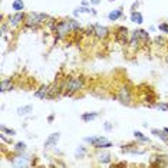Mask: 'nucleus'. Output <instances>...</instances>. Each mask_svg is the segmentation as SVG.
Listing matches in <instances>:
<instances>
[{"label":"nucleus","instance_id":"nucleus-22","mask_svg":"<svg viewBox=\"0 0 168 168\" xmlns=\"http://www.w3.org/2000/svg\"><path fill=\"white\" fill-rule=\"evenodd\" d=\"M80 13H92V14H96V10H93V9H88V7H85V6L78 7V9L73 10V14H75V16H79Z\"/></svg>","mask_w":168,"mask_h":168},{"label":"nucleus","instance_id":"nucleus-28","mask_svg":"<svg viewBox=\"0 0 168 168\" xmlns=\"http://www.w3.org/2000/svg\"><path fill=\"white\" fill-rule=\"evenodd\" d=\"M14 151H16V152H25L26 151V144L25 142L14 144Z\"/></svg>","mask_w":168,"mask_h":168},{"label":"nucleus","instance_id":"nucleus-1","mask_svg":"<svg viewBox=\"0 0 168 168\" xmlns=\"http://www.w3.org/2000/svg\"><path fill=\"white\" fill-rule=\"evenodd\" d=\"M46 19H49V16H47L46 13H36V12L27 13L23 25H25V27H27V29L38 30L45 22H47Z\"/></svg>","mask_w":168,"mask_h":168},{"label":"nucleus","instance_id":"nucleus-33","mask_svg":"<svg viewBox=\"0 0 168 168\" xmlns=\"http://www.w3.org/2000/svg\"><path fill=\"white\" fill-rule=\"evenodd\" d=\"M104 126H105L106 131H111V129H112V125H111V122H105V125H104Z\"/></svg>","mask_w":168,"mask_h":168},{"label":"nucleus","instance_id":"nucleus-12","mask_svg":"<svg viewBox=\"0 0 168 168\" xmlns=\"http://www.w3.org/2000/svg\"><path fill=\"white\" fill-rule=\"evenodd\" d=\"M49 89H51L49 85H42V86H40L36 92H35V96L39 98V99H46L47 93H49Z\"/></svg>","mask_w":168,"mask_h":168},{"label":"nucleus","instance_id":"nucleus-27","mask_svg":"<svg viewBox=\"0 0 168 168\" xmlns=\"http://www.w3.org/2000/svg\"><path fill=\"white\" fill-rule=\"evenodd\" d=\"M69 22H71V26H72V32H78L80 29L79 22L76 20V19H69Z\"/></svg>","mask_w":168,"mask_h":168},{"label":"nucleus","instance_id":"nucleus-11","mask_svg":"<svg viewBox=\"0 0 168 168\" xmlns=\"http://www.w3.org/2000/svg\"><path fill=\"white\" fill-rule=\"evenodd\" d=\"M122 152H128V154H145V150H139L138 145H124L121 148Z\"/></svg>","mask_w":168,"mask_h":168},{"label":"nucleus","instance_id":"nucleus-29","mask_svg":"<svg viewBox=\"0 0 168 168\" xmlns=\"http://www.w3.org/2000/svg\"><path fill=\"white\" fill-rule=\"evenodd\" d=\"M158 30L164 32V33H168V23H160L158 25Z\"/></svg>","mask_w":168,"mask_h":168},{"label":"nucleus","instance_id":"nucleus-31","mask_svg":"<svg viewBox=\"0 0 168 168\" xmlns=\"http://www.w3.org/2000/svg\"><path fill=\"white\" fill-rule=\"evenodd\" d=\"M9 26H10V25H9V22H7V23H6V22H3V23H2V35H6Z\"/></svg>","mask_w":168,"mask_h":168},{"label":"nucleus","instance_id":"nucleus-21","mask_svg":"<svg viewBox=\"0 0 168 168\" xmlns=\"http://www.w3.org/2000/svg\"><path fill=\"white\" fill-rule=\"evenodd\" d=\"M12 9L14 12H23L25 10V2L23 0H14L12 3Z\"/></svg>","mask_w":168,"mask_h":168},{"label":"nucleus","instance_id":"nucleus-7","mask_svg":"<svg viewBox=\"0 0 168 168\" xmlns=\"http://www.w3.org/2000/svg\"><path fill=\"white\" fill-rule=\"evenodd\" d=\"M109 29L106 27V26H102L99 25V23H95L93 25V36L96 39H99V40H105L108 36H109Z\"/></svg>","mask_w":168,"mask_h":168},{"label":"nucleus","instance_id":"nucleus-26","mask_svg":"<svg viewBox=\"0 0 168 168\" xmlns=\"http://www.w3.org/2000/svg\"><path fill=\"white\" fill-rule=\"evenodd\" d=\"M85 154H86V150H85V147H78L75 151V158H84Z\"/></svg>","mask_w":168,"mask_h":168},{"label":"nucleus","instance_id":"nucleus-20","mask_svg":"<svg viewBox=\"0 0 168 168\" xmlns=\"http://www.w3.org/2000/svg\"><path fill=\"white\" fill-rule=\"evenodd\" d=\"M151 134L152 135H155V137H158V138L160 139H162V141H164L165 144H168V134L167 132H165L164 129H152L151 131Z\"/></svg>","mask_w":168,"mask_h":168},{"label":"nucleus","instance_id":"nucleus-13","mask_svg":"<svg viewBox=\"0 0 168 168\" xmlns=\"http://www.w3.org/2000/svg\"><path fill=\"white\" fill-rule=\"evenodd\" d=\"M14 89V85L10 79H3L0 82V92L4 93V92H9V91H13Z\"/></svg>","mask_w":168,"mask_h":168},{"label":"nucleus","instance_id":"nucleus-36","mask_svg":"<svg viewBox=\"0 0 168 168\" xmlns=\"http://www.w3.org/2000/svg\"><path fill=\"white\" fill-rule=\"evenodd\" d=\"M162 129H164L165 132H167V134H168V128H162Z\"/></svg>","mask_w":168,"mask_h":168},{"label":"nucleus","instance_id":"nucleus-9","mask_svg":"<svg viewBox=\"0 0 168 168\" xmlns=\"http://www.w3.org/2000/svg\"><path fill=\"white\" fill-rule=\"evenodd\" d=\"M59 138H60V132H55V134L49 135L47 139L45 141V144H43V148H45V150H49V148H52V147H56Z\"/></svg>","mask_w":168,"mask_h":168},{"label":"nucleus","instance_id":"nucleus-6","mask_svg":"<svg viewBox=\"0 0 168 168\" xmlns=\"http://www.w3.org/2000/svg\"><path fill=\"white\" fill-rule=\"evenodd\" d=\"M115 40L119 45H128L129 40H128V29L125 26H119L117 27V32H115Z\"/></svg>","mask_w":168,"mask_h":168},{"label":"nucleus","instance_id":"nucleus-5","mask_svg":"<svg viewBox=\"0 0 168 168\" xmlns=\"http://www.w3.org/2000/svg\"><path fill=\"white\" fill-rule=\"evenodd\" d=\"M117 99L124 105H131V101H132V92L128 86H121L118 89V95Z\"/></svg>","mask_w":168,"mask_h":168},{"label":"nucleus","instance_id":"nucleus-24","mask_svg":"<svg viewBox=\"0 0 168 168\" xmlns=\"http://www.w3.org/2000/svg\"><path fill=\"white\" fill-rule=\"evenodd\" d=\"M0 131H2L3 134L9 135V137H14V135H16V131L12 129V128H7V126H4V125H0Z\"/></svg>","mask_w":168,"mask_h":168},{"label":"nucleus","instance_id":"nucleus-16","mask_svg":"<svg viewBox=\"0 0 168 168\" xmlns=\"http://www.w3.org/2000/svg\"><path fill=\"white\" fill-rule=\"evenodd\" d=\"M122 16H124L122 7H119V9H113L112 12L108 13V20L115 22V20H118V19H119V17H122Z\"/></svg>","mask_w":168,"mask_h":168},{"label":"nucleus","instance_id":"nucleus-4","mask_svg":"<svg viewBox=\"0 0 168 168\" xmlns=\"http://www.w3.org/2000/svg\"><path fill=\"white\" fill-rule=\"evenodd\" d=\"M85 142H89L96 150H106L112 147V142L106 139V137H86Z\"/></svg>","mask_w":168,"mask_h":168},{"label":"nucleus","instance_id":"nucleus-19","mask_svg":"<svg viewBox=\"0 0 168 168\" xmlns=\"http://www.w3.org/2000/svg\"><path fill=\"white\" fill-rule=\"evenodd\" d=\"M131 22H134V23H137V25H142L144 17H142V14H141V12L132 10V13H131Z\"/></svg>","mask_w":168,"mask_h":168},{"label":"nucleus","instance_id":"nucleus-37","mask_svg":"<svg viewBox=\"0 0 168 168\" xmlns=\"http://www.w3.org/2000/svg\"><path fill=\"white\" fill-rule=\"evenodd\" d=\"M111 2H112V0H111Z\"/></svg>","mask_w":168,"mask_h":168},{"label":"nucleus","instance_id":"nucleus-30","mask_svg":"<svg viewBox=\"0 0 168 168\" xmlns=\"http://www.w3.org/2000/svg\"><path fill=\"white\" fill-rule=\"evenodd\" d=\"M157 108L160 111H168V104H165V102H160L158 105H155Z\"/></svg>","mask_w":168,"mask_h":168},{"label":"nucleus","instance_id":"nucleus-35","mask_svg":"<svg viewBox=\"0 0 168 168\" xmlns=\"http://www.w3.org/2000/svg\"><path fill=\"white\" fill-rule=\"evenodd\" d=\"M53 119H55V115H53V113H52V115H49V117H47V121H49V122H52V121H53Z\"/></svg>","mask_w":168,"mask_h":168},{"label":"nucleus","instance_id":"nucleus-3","mask_svg":"<svg viewBox=\"0 0 168 168\" xmlns=\"http://www.w3.org/2000/svg\"><path fill=\"white\" fill-rule=\"evenodd\" d=\"M72 32V26L69 19H65V20H59L58 25H56L55 33H56V40H60V39H65L68 35Z\"/></svg>","mask_w":168,"mask_h":168},{"label":"nucleus","instance_id":"nucleus-18","mask_svg":"<svg viewBox=\"0 0 168 168\" xmlns=\"http://www.w3.org/2000/svg\"><path fill=\"white\" fill-rule=\"evenodd\" d=\"M98 117H99V112H85L80 115V119L84 122H91L93 119H96Z\"/></svg>","mask_w":168,"mask_h":168},{"label":"nucleus","instance_id":"nucleus-34","mask_svg":"<svg viewBox=\"0 0 168 168\" xmlns=\"http://www.w3.org/2000/svg\"><path fill=\"white\" fill-rule=\"evenodd\" d=\"M91 2V4H93V6H98V4L101 3V0H89Z\"/></svg>","mask_w":168,"mask_h":168},{"label":"nucleus","instance_id":"nucleus-8","mask_svg":"<svg viewBox=\"0 0 168 168\" xmlns=\"http://www.w3.org/2000/svg\"><path fill=\"white\" fill-rule=\"evenodd\" d=\"M25 19H26V14L23 12H16L14 14H10L9 16V25L12 27H17L20 26L22 23H25Z\"/></svg>","mask_w":168,"mask_h":168},{"label":"nucleus","instance_id":"nucleus-10","mask_svg":"<svg viewBox=\"0 0 168 168\" xmlns=\"http://www.w3.org/2000/svg\"><path fill=\"white\" fill-rule=\"evenodd\" d=\"M132 36H135L141 43H147L150 40V35H148L147 30H144V29H135L132 32Z\"/></svg>","mask_w":168,"mask_h":168},{"label":"nucleus","instance_id":"nucleus-14","mask_svg":"<svg viewBox=\"0 0 168 168\" xmlns=\"http://www.w3.org/2000/svg\"><path fill=\"white\" fill-rule=\"evenodd\" d=\"M96 160L101 162V164H109L111 160H112V155H111L108 151H102L96 155Z\"/></svg>","mask_w":168,"mask_h":168},{"label":"nucleus","instance_id":"nucleus-32","mask_svg":"<svg viewBox=\"0 0 168 168\" xmlns=\"http://www.w3.org/2000/svg\"><path fill=\"white\" fill-rule=\"evenodd\" d=\"M154 42H155L157 45H164L165 39H164V38H160V36H157V38H155V40H154Z\"/></svg>","mask_w":168,"mask_h":168},{"label":"nucleus","instance_id":"nucleus-17","mask_svg":"<svg viewBox=\"0 0 168 168\" xmlns=\"http://www.w3.org/2000/svg\"><path fill=\"white\" fill-rule=\"evenodd\" d=\"M151 165H168V157H152Z\"/></svg>","mask_w":168,"mask_h":168},{"label":"nucleus","instance_id":"nucleus-2","mask_svg":"<svg viewBox=\"0 0 168 168\" xmlns=\"http://www.w3.org/2000/svg\"><path fill=\"white\" fill-rule=\"evenodd\" d=\"M85 86V78L84 76H73V78H69L66 80V85H65V91H63V95L65 96H73V93H76L78 91L84 89Z\"/></svg>","mask_w":168,"mask_h":168},{"label":"nucleus","instance_id":"nucleus-25","mask_svg":"<svg viewBox=\"0 0 168 168\" xmlns=\"http://www.w3.org/2000/svg\"><path fill=\"white\" fill-rule=\"evenodd\" d=\"M134 137L137 139H139L141 142H150V138L145 137V135H144L142 132H139V131H134Z\"/></svg>","mask_w":168,"mask_h":168},{"label":"nucleus","instance_id":"nucleus-15","mask_svg":"<svg viewBox=\"0 0 168 168\" xmlns=\"http://www.w3.org/2000/svg\"><path fill=\"white\" fill-rule=\"evenodd\" d=\"M27 160H29L27 157H26V155H22V154H20V155L17 157V158H13L12 162H13V165H16V167H27V165H29Z\"/></svg>","mask_w":168,"mask_h":168},{"label":"nucleus","instance_id":"nucleus-23","mask_svg":"<svg viewBox=\"0 0 168 168\" xmlns=\"http://www.w3.org/2000/svg\"><path fill=\"white\" fill-rule=\"evenodd\" d=\"M32 111H33V106L32 105H26V106L17 108V113H19V115H29Z\"/></svg>","mask_w":168,"mask_h":168}]
</instances>
